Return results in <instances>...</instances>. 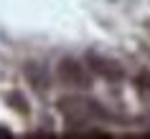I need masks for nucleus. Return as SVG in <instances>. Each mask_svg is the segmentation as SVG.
Segmentation results:
<instances>
[{"label": "nucleus", "mask_w": 150, "mask_h": 139, "mask_svg": "<svg viewBox=\"0 0 150 139\" xmlns=\"http://www.w3.org/2000/svg\"><path fill=\"white\" fill-rule=\"evenodd\" d=\"M140 81H142V84H148V86H150V73H148V76H142Z\"/></svg>", "instance_id": "nucleus-6"}, {"label": "nucleus", "mask_w": 150, "mask_h": 139, "mask_svg": "<svg viewBox=\"0 0 150 139\" xmlns=\"http://www.w3.org/2000/svg\"><path fill=\"white\" fill-rule=\"evenodd\" d=\"M89 66H92L102 78H107V81H120V78L125 76V71H122L120 63L107 61V58H99V56H89Z\"/></svg>", "instance_id": "nucleus-4"}, {"label": "nucleus", "mask_w": 150, "mask_h": 139, "mask_svg": "<svg viewBox=\"0 0 150 139\" xmlns=\"http://www.w3.org/2000/svg\"><path fill=\"white\" fill-rule=\"evenodd\" d=\"M23 76H25V81L31 84V89H33L36 94L48 91V73H46V66H41V63H36V61L25 63V66H23Z\"/></svg>", "instance_id": "nucleus-3"}, {"label": "nucleus", "mask_w": 150, "mask_h": 139, "mask_svg": "<svg viewBox=\"0 0 150 139\" xmlns=\"http://www.w3.org/2000/svg\"><path fill=\"white\" fill-rule=\"evenodd\" d=\"M59 78L71 89H89L92 86V76H89L87 66L74 58H64L59 63Z\"/></svg>", "instance_id": "nucleus-2"}, {"label": "nucleus", "mask_w": 150, "mask_h": 139, "mask_svg": "<svg viewBox=\"0 0 150 139\" xmlns=\"http://www.w3.org/2000/svg\"><path fill=\"white\" fill-rule=\"evenodd\" d=\"M59 111H61L64 122L69 124V126H74V129H81L79 134H89L87 126L94 119H104V109H99V104H94V101H87L81 99V96H64V99H59Z\"/></svg>", "instance_id": "nucleus-1"}, {"label": "nucleus", "mask_w": 150, "mask_h": 139, "mask_svg": "<svg viewBox=\"0 0 150 139\" xmlns=\"http://www.w3.org/2000/svg\"><path fill=\"white\" fill-rule=\"evenodd\" d=\"M8 101L13 104V109H16L18 114H28V101H23V99H21V94H18V91L8 94Z\"/></svg>", "instance_id": "nucleus-5"}]
</instances>
